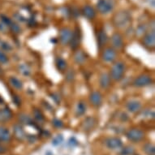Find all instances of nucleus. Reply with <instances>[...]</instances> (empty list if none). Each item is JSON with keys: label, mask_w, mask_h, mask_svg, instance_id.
I'll return each mask as SVG.
<instances>
[{"label": "nucleus", "mask_w": 155, "mask_h": 155, "mask_svg": "<svg viewBox=\"0 0 155 155\" xmlns=\"http://www.w3.org/2000/svg\"><path fill=\"white\" fill-rule=\"evenodd\" d=\"M55 66L56 68L58 69L59 71L64 72V71H66L67 67H68V64H67V62L65 61L63 58H61V57H58L55 60Z\"/></svg>", "instance_id": "obj_20"}, {"label": "nucleus", "mask_w": 155, "mask_h": 155, "mask_svg": "<svg viewBox=\"0 0 155 155\" xmlns=\"http://www.w3.org/2000/svg\"><path fill=\"white\" fill-rule=\"evenodd\" d=\"M110 43L113 49H116V50L122 49L124 46V40H123L122 36L120 35V33H114L110 38Z\"/></svg>", "instance_id": "obj_7"}, {"label": "nucleus", "mask_w": 155, "mask_h": 155, "mask_svg": "<svg viewBox=\"0 0 155 155\" xmlns=\"http://www.w3.org/2000/svg\"><path fill=\"white\" fill-rule=\"evenodd\" d=\"M126 137L132 142H139L145 137V133L139 128H132L126 133Z\"/></svg>", "instance_id": "obj_3"}, {"label": "nucleus", "mask_w": 155, "mask_h": 155, "mask_svg": "<svg viewBox=\"0 0 155 155\" xmlns=\"http://www.w3.org/2000/svg\"><path fill=\"white\" fill-rule=\"evenodd\" d=\"M64 137H63V135H57V136H55V137L52 139V145H53L54 146H55V147L56 146H59V145H60L62 143L64 142Z\"/></svg>", "instance_id": "obj_28"}, {"label": "nucleus", "mask_w": 155, "mask_h": 155, "mask_svg": "<svg viewBox=\"0 0 155 155\" xmlns=\"http://www.w3.org/2000/svg\"><path fill=\"white\" fill-rule=\"evenodd\" d=\"M89 102L94 107H99L102 105V97L99 92H93L89 96Z\"/></svg>", "instance_id": "obj_12"}, {"label": "nucleus", "mask_w": 155, "mask_h": 155, "mask_svg": "<svg viewBox=\"0 0 155 155\" xmlns=\"http://www.w3.org/2000/svg\"><path fill=\"white\" fill-rule=\"evenodd\" d=\"M9 82H10L11 85L15 88L16 89H23V83L22 81H21L20 80L17 79L16 77H14V76H11L9 78Z\"/></svg>", "instance_id": "obj_23"}, {"label": "nucleus", "mask_w": 155, "mask_h": 155, "mask_svg": "<svg viewBox=\"0 0 155 155\" xmlns=\"http://www.w3.org/2000/svg\"><path fill=\"white\" fill-rule=\"evenodd\" d=\"M3 74V70H2V68H0V75H2Z\"/></svg>", "instance_id": "obj_40"}, {"label": "nucleus", "mask_w": 155, "mask_h": 155, "mask_svg": "<svg viewBox=\"0 0 155 155\" xmlns=\"http://www.w3.org/2000/svg\"><path fill=\"white\" fill-rule=\"evenodd\" d=\"M135 153L134 148L130 146V145H127L121 150L120 151V155H133Z\"/></svg>", "instance_id": "obj_25"}, {"label": "nucleus", "mask_w": 155, "mask_h": 155, "mask_svg": "<svg viewBox=\"0 0 155 155\" xmlns=\"http://www.w3.org/2000/svg\"><path fill=\"white\" fill-rule=\"evenodd\" d=\"M13 132L15 137L19 140H24L25 138V132L20 124H15L13 127Z\"/></svg>", "instance_id": "obj_17"}, {"label": "nucleus", "mask_w": 155, "mask_h": 155, "mask_svg": "<svg viewBox=\"0 0 155 155\" xmlns=\"http://www.w3.org/2000/svg\"><path fill=\"white\" fill-rule=\"evenodd\" d=\"M85 59H86L85 54L82 51H77L74 54V60L77 64H84Z\"/></svg>", "instance_id": "obj_21"}, {"label": "nucleus", "mask_w": 155, "mask_h": 155, "mask_svg": "<svg viewBox=\"0 0 155 155\" xmlns=\"http://www.w3.org/2000/svg\"><path fill=\"white\" fill-rule=\"evenodd\" d=\"M68 78H71V80L73 79L74 78L73 71H69L68 74Z\"/></svg>", "instance_id": "obj_36"}, {"label": "nucleus", "mask_w": 155, "mask_h": 155, "mask_svg": "<svg viewBox=\"0 0 155 155\" xmlns=\"http://www.w3.org/2000/svg\"><path fill=\"white\" fill-rule=\"evenodd\" d=\"M34 118H35L36 120H38V122H42L44 120V116L43 114H41V112L38 110H34Z\"/></svg>", "instance_id": "obj_32"}, {"label": "nucleus", "mask_w": 155, "mask_h": 155, "mask_svg": "<svg viewBox=\"0 0 155 155\" xmlns=\"http://www.w3.org/2000/svg\"><path fill=\"white\" fill-rule=\"evenodd\" d=\"M19 71L24 76H28L30 74V69L25 64H22L19 66Z\"/></svg>", "instance_id": "obj_29"}, {"label": "nucleus", "mask_w": 155, "mask_h": 155, "mask_svg": "<svg viewBox=\"0 0 155 155\" xmlns=\"http://www.w3.org/2000/svg\"><path fill=\"white\" fill-rule=\"evenodd\" d=\"M5 151H6L5 147H3V145H0V154H2V153H5Z\"/></svg>", "instance_id": "obj_38"}, {"label": "nucleus", "mask_w": 155, "mask_h": 155, "mask_svg": "<svg viewBox=\"0 0 155 155\" xmlns=\"http://www.w3.org/2000/svg\"><path fill=\"white\" fill-rule=\"evenodd\" d=\"M19 120H20V122H21V124H31L33 123V121L31 120V118L25 114H20V116H19Z\"/></svg>", "instance_id": "obj_27"}, {"label": "nucleus", "mask_w": 155, "mask_h": 155, "mask_svg": "<svg viewBox=\"0 0 155 155\" xmlns=\"http://www.w3.org/2000/svg\"><path fill=\"white\" fill-rule=\"evenodd\" d=\"M12 112L8 107L0 109V123L8 122L12 118Z\"/></svg>", "instance_id": "obj_13"}, {"label": "nucleus", "mask_w": 155, "mask_h": 155, "mask_svg": "<svg viewBox=\"0 0 155 155\" xmlns=\"http://www.w3.org/2000/svg\"><path fill=\"white\" fill-rule=\"evenodd\" d=\"M0 48H1V51H11L12 50V46H11L10 44L7 42V41H0Z\"/></svg>", "instance_id": "obj_30"}, {"label": "nucleus", "mask_w": 155, "mask_h": 155, "mask_svg": "<svg viewBox=\"0 0 155 155\" xmlns=\"http://www.w3.org/2000/svg\"><path fill=\"white\" fill-rule=\"evenodd\" d=\"M153 83L151 76L149 75H140L137 76L133 81V85L136 87H145L148 86Z\"/></svg>", "instance_id": "obj_5"}, {"label": "nucleus", "mask_w": 155, "mask_h": 155, "mask_svg": "<svg viewBox=\"0 0 155 155\" xmlns=\"http://www.w3.org/2000/svg\"><path fill=\"white\" fill-rule=\"evenodd\" d=\"M71 36H72V32L70 28H62L60 30V36H59V39H60L61 43L64 44V45H68V44L70 43Z\"/></svg>", "instance_id": "obj_10"}, {"label": "nucleus", "mask_w": 155, "mask_h": 155, "mask_svg": "<svg viewBox=\"0 0 155 155\" xmlns=\"http://www.w3.org/2000/svg\"><path fill=\"white\" fill-rule=\"evenodd\" d=\"M107 35L104 30L99 31V33L97 34V42H98V46L99 47H102L105 44L107 43Z\"/></svg>", "instance_id": "obj_22"}, {"label": "nucleus", "mask_w": 155, "mask_h": 155, "mask_svg": "<svg viewBox=\"0 0 155 155\" xmlns=\"http://www.w3.org/2000/svg\"><path fill=\"white\" fill-rule=\"evenodd\" d=\"M102 59L107 63H112L116 58V53L113 48L105 49L102 54Z\"/></svg>", "instance_id": "obj_11"}, {"label": "nucleus", "mask_w": 155, "mask_h": 155, "mask_svg": "<svg viewBox=\"0 0 155 155\" xmlns=\"http://www.w3.org/2000/svg\"><path fill=\"white\" fill-rule=\"evenodd\" d=\"M8 27L10 28V29L12 31L13 33H19L20 32H21V28L19 27V25H17L16 24L13 23V22H12L10 25L8 26Z\"/></svg>", "instance_id": "obj_33"}, {"label": "nucleus", "mask_w": 155, "mask_h": 155, "mask_svg": "<svg viewBox=\"0 0 155 155\" xmlns=\"http://www.w3.org/2000/svg\"><path fill=\"white\" fill-rule=\"evenodd\" d=\"M97 8L101 14H108L113 10L114 3L111 0H99L97 3Z\"/></svg>", "instance_id": "obj_4"}, {"label": "nucleus", "mask_w": 155, "mask_h": 155, "mask_svg": "<svg viewBox=\"0 0 155 155\" xmlns=\"http://www.w3.org/2000/svg\"><path fill=\"white\" fill-rule=\"evenodd\" d=\"M106 145L110 150H119L123 146L122 140L118 137H110L106 140Z\"/></svg>", "instance_id": "obj_9"}, {"label": "nucleus", "mask_w": 155, "mask_h": 155, "mask_svg": "<svg viewBox=\"0 0 155 155\" xmlns=\"http://www.w3.org/2000/svg\"><path fill=\"white\" fill-rule=\"evenodd\" d=\"M143 44L149 49L154 48L155 46V33L154 31H151L146 33L143 38Z\"/></svg>", "instance_id": "obj_6"}, {"label": "nucleus", "mask_w": 155, "mask_h": 155, "mask_svg": "<svg viewBox=\"0 0 155 155\" xmlns=\"http://www.w3.org/2000/svg\"><path fill=\"white\" fill-rule=\"evenodd\" d=\"M12 136L9 130L3 126H0V141L2 142H8L10 141Z\"/></svg>", "instance_id": "obj_15"}, {"label": "nucleus", "mask_w": 155, "mask_h": 155, "mask_svg": "<svg viewBox=\"0 0 155 155\" xmlns=\"http://www.w3.org/2000/svg\"><path fill=\"white\" fill-rule=\"evenodd\" d=\"M130 21H131V15L129 13L124 12V11L116 13L113 18L114 25L117 28H124L127 27L129 25Z\"/></svg>", "instance_id": "obj_1"}, {"label": "nucleus", "mask_w": 155, "mask_h": 155, "mask_svg": "<svg viewBox=\"0 0 155 155\" xmlns=\"http://www.w3.org/2000/svg\"><path fill=\"white\" fill-rule=\"evenodd\" d=\"M110 80H111V78H110L109 74L102 73L99 79L100 86L102 87V89H107L110 85Z\"/></svg>", "instance_id": "obj_16"}, {"label": "nucleus", "mask_w": 155, "mask_h": 155, "mask_svg": "<svg viewBox=\"0 0 155 155\" xmlns=\"http://www.w3.org/2000/svg\"><path fill=\"white\" fill-rule=\"evenodd\" d=\"M8 61H9V59L8 55L3 51L0 50V64H6L8 63Z\"/></svg>", "instance_id": "obj_31"}, {"label": "nucleus", "mask_w": 155, "mask_h": 155, "mask_svg": "<svg viewBox=\"0 0 155 155\" xmlns=\"http://www.w3.org/2000/svg\"><path fill=\"white\" fill-rule=\"evenodd\" d=\"M82 13H83L84 17H86L87 19H89V20L94 19L95 17V15H96L95 10L92 7H90V6H85V7H84L83 9H82Z\"/></svg>", "instance_id": "obj_19"}, {"label": "nucleus", "mask_w": 155, "mask_h": 155, "mask_svg": "<svg viewBox=\"0 0 155 155\" xmlns=\"http://www.w3.org/2000/svg\"><path fill=\"white\" fill-rule=\"evenodd\" d=\"M45 155H54V153L51 152V150H47L46 152V153H45Z\"/></svg>", "instance_id": "obj_39"}, {"label": "nucleus", "mask_w": 155, "mask_h": 155, "mask_svg": "<svg viewBox=\"0 0 155 155\" xmlns=\"http://www.w3.org/2000/svg\"><path fill=\"white\" fill-rule=\"evenodd\" d=\"M52 124H53L55 127H62L64 126V123L62 122L60 120L54 119V120H52Z\"/></svg>", "instance_id": "obj_34"}, {"label": "nucleus", "mask_w": 155, "mask_h": 155, "mask_svg": "<svg viewBox=\"0 0 155 155\" xmlns=\"http://www.w3.org/2000/svg\"><path fill=\"white\" fill-rule=\"evenodd\" d=\"M145 31H146V27H145V25H140L138 27L137 30V34H138V35H142Z\"/></svg>", "instance_id": "obj_35"}, {"label": "nucleus", "mask_w": 155, "mask_h": 155, "mask_svg": "<svg viewBox=\"0 0 155 155\" xmlns=\"http://www.w3.org/2000/svg\"><path fill=\"white\" fill-rule=\"evenodd\" d=\"M70 144H71V145H77V141L75 140V138H71V140H70Z\"/></svg>", "instance_id": "obj_37"}, {"label": "nucleus", "mask_w": 155, "mask_h": 155, "mask_svg": "<svg viewBox=\"0 0 155 155\" xmlns=\"http://www.w3.org/2000/svg\"><path fill=\"white\" fill-rule=\"evenodd\" d=\"M81 32H80L79 28H76V30L72 32V36H71V41H70V46L72 50H76L78 48L81 43Z\"/></svg>", "instance_id": "obj_8"}, {"label": "nucleus", "mask_w": 155, "mask_h": 155, "mask_svg": "<svg viewBox=\"0 0 155 155\" xmlns=\"http://www.w3.org/2000/svg\"><path fill=\"white\" fill-rule=\"evenodd\" d=\"M95 124H96V120L94 117H88L84 120V122L82 124V127L85 131L92 130L95 126Z\"/></svg>", "instance_id": "obj_18"}, {"label": "nucleus", "mask_w": 155, "mask_h": 155, "mask_svg": "<svg viewBox=\"0 0 155 155\" xmlns=\"http://www.w3.org/2000/svg\"><path fill=\"white\" fill-rule=\"evenodd\" d=\"M144 151L147 155H155V148L154 145L152 144H146L144 146Z\"/></svg>", "instance_id": "obj_26"}, {"label": "nucleus", "mask_w": 155, "mask_h": 155, "mask_svg": "<svg viewBox=\"0 0 155 155\" xmlns=\"http://www.w3.org/2000/svg\"><path fill=\"white\" fill-rule=\"evenodd\" d=\"M127 109L128 111L131 113H137V112L140 111L141 109V104L139 101L137 100H131L127 103Z\"/></svg>", "instance_id": "obj_14"}, {"label": "nucleus", "mask_w": 155, "mask_h": 155, "mask_svg": "<svg viewBox=\"0 0 155 155\" xmlns=\"http://www.w3.org/2000/svg\"><path fill=\"white\" fill-rule=\"evenodd\" d=\"M85 111H86V106H85L84 102H80L77 104V107H76V115L77 116H81V115H83L85 113Z\"/></svg>", "instance_id": "obj_24"}, {"label": "nucleus", "mask_w": 155, "mask_h": 155, "mask_svg": "<svg viewBox=\"0 0 155 155\" xmlns=\"http://www.w3.org/2000/svg\"><path fill=\"white\" fill-rule=\"evenodd\" d=\"M125 72V64L123 62H116L115 64L112 66L110 72V78L115 81H120L124 77Z\"/></svg>", "instance_id": "obj_2"}]
</instances>
